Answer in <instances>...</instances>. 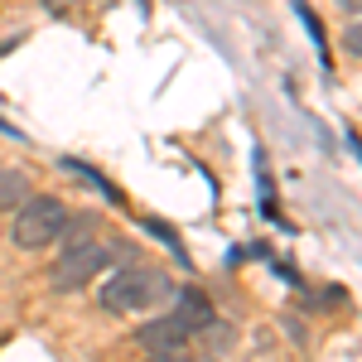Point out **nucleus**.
<instances>
[{
    "label": "nucleus",
    "mask_w": 362,
    "mask_h": 362,
    "mask_svg": "<svg viewBox=\"0 0 362 362\" xmlns=\"http://www.w3.org/2000/svg\"><path fill=\"white\" fill-rule=\"evenodd\" d=\"M73 223V213H68V203L54 194H29L20 208H15V223H10V237H15V247L20 251H44L54 247L58 237L68 232Z\"/></svg>",
    "instance_id": "f03ea898"
},
{
    "label": "nucleus",
    "mask_w": 362,
    "mask_h": 362,
    "mask_svg": "<svg viewBox=\"0 0 362 362\" xmlns=\"http://www.w3.org/2000/svg\"><path fill=\"white\" fill-rule=\"evenodd\" d=\"M29 194H34V184L25 169H0V213H15Z\"/></svg>",
    "instance_id": "423d86ee"
},
{
    "label": "nucleus",
    "mask_w": 362,
    "mask_h": 362,
    "mask_svg": "<svg viewBox=\"0 0 362 362\" xmlns=\"http://www.w3.org/2000/svg\"><path fill=\"white\" fill-rule=\"evenodd\" d=\"M169 295H174V280L165 271H155V266H126V271H116L102 285L97 300H102L107 314H145V309L169 305Z\"/></svg>",
    "instance_id": "f257e3e1"
},
{
    "label": "nucleus",
    "mask_w": 362,
    "mask_h": 362,
    "mask_svg": "<svg viewBox=\"0 0 362 362\" xmlns=\"http://www.w3.org/2000/svg\"><path fill=\"white\" fill-rule=\"evenodd\" d=\"M295 15H300V20H305V29H309V39H314V44H319V54L329 58V49H324V29H319V15H314V10H309L305 0H295Z\"/></svg>",
    "instance_id": "1a4fd4ad"
},
{
    "label": "nucleus",
    "mask_w": 362,
    "mask_h": 362,
    "mask_svg": "<svg viewBox=\"0 0 362 362\" xmlns=\"http://www.w3.org/2000/svg\"><path fill=\"white\" fill-rule=\"evenodd\" d=\"M63 169H68V174H83L87 184H97V189L112 198V203H121V194H116V189H112V184H107V179H102V174H97L92 165H83V160H63Z\"/></svg>",
    "instance_id": "6e6552de"
},
{
    "label": "nucleus",
    "mask_w": 362,
    "mask_h": 362,
    "mask_svg": "<svg viewBox=\"0 0 362 362\" xmlns=\"http://www.w3.org/2000/svg\"><path fill=\"white\" fill-rule=\"evenodd\" d=\"M343 44H348V54H358V49H362V39H358V20L348 25V34H343Z\"/></svg>",
    "instance_id": "9b49d317"
},
{
    "label": "nucleus",
    "mask_w": 362,
    "mask_h": 362,
    "mask_svg": "<svg viewBox=\"0 0 362 362\" xmlns=\"http://www.w3.org/2000/svg\"><path fill=\"white\" fill-rule=\"evenodd\" d=\"M150 362H194L184 348H169V353H150Z\"/></svg>",
    "instance_id": "9d476101"
},
{
    "label": "nucleus",
    "mask_w": 362,
    "mask_h": 362,
    "mask_svg": "<svg viewBox=\"0 0 362 362\" xmlns=\"http://www.w3.org/2000/svg\"><path fill=\"white\" fill-rule=\"evenodd\" d=\"M107 261H112V247L107 242H97L92 232H73L63 256H58L54 271H49V285H54L58 295H73V290L92 285L97 271H107Z\"/></svg>",
    "instance_id": "7ed1b4c3"
},
{
    "label": "nucleus",
    "mask_w": 362,
    "mask_h": 362,
    "mask_svg": "<svg viewBox=\"0 0 362 362\" xmlns=\"http://www.w3.org/2000/svg\"><path fill=\"white\" fill-rule=\"evenodd\" d=\"M145 232H150V237H160V242H165V247L174 251L184 266H189V256H184V247H179V232H174L169 223H160V218H145Z\"/></svg>",
    "instance_id": "0eeeda50"
},
{
    "label": "nucleus",
    "mask_w": 362,
    "mask_h": 362,
    "mask_svg": "<svg viewBox=\"0 0 362 362\" xmlns=\"http://www.w3.org/2000/svg\"><path fill=\"white\" fill-rule=\"evenodd\" d=\"M136 338H140L145 353H169V348H184L194 334H189V324H184L179 314H165V319H150Z\"/></svg>",
    "instance_id": "20e7f679"
},
{
    "label": "nucleus",
    "mask_w": 362,
    "mask_h": 362,
    "mask_svg": "<svg viewBox=\"0 0 362 362\" xmlns=\"http://www.w3.org/2000/svg\"><path fill=\"white\" fill-rule=\"evenodd\" d=\"M169 300H174V314L189 324V334H203V329L213 324V305H208L203 290H174Z\"/></svg>",
    "instance_id": "39448f33"
}]
</instances>
